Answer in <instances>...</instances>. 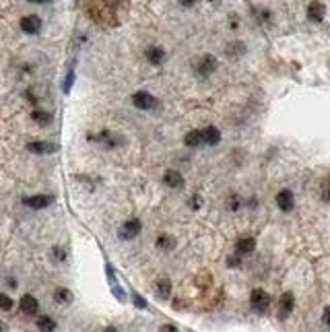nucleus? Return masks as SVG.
<instances>
[{
	"label": "nucleus",
	"instance_id": "nucleus-1",
	"mask_svg": "<svg viewBox=\"0 0 330 332\" xmlns=\"http://www.w3.org/2000/svg\"><path fill=\"white\" fill-rule=\"evenodd\" d=\"M250 305L258 313H266L268 307H270V295L264 289H254L250 293Z\"/></svg>",
	"mask_w": 330,
	"mask_h": 332
},
{
	"label": "nucleus",
	"instance_id": "nucleus-2",
	"mask_svg": "<svg viewBox=\"0 0 330 332\" xmlns=\"http://www.w3.org/2000/svg\"><path fill=\"white\" fill-rule=\"evenodd\" d=\"M132 106H134L136 110L149 112V110L157 108V99H155V95H151L149 91H136V93L132 95Z\"/></svg>",
	"mask_w": 330,
	"mask_h": 332
},
{
	"label": "nucleus",
	"instance_id": "nucleus-3",
	"mask_svg": "<svg viewBox=\"0 0 330 332\" xmlns=\"http://www.w3.org/2000/svg\"><path fill=\"white\" fill-rule=\"evenodd\" d=\"M215 71H217V58L211 56V54L202 56V58L196 62V73H198V77H211Z\"/></svg>",
	"mask_w": 330,
	"mask_h": 332
},
{
	"label": "nucleus",
	"instance_id": "nucleus-4",
	"mask_svg": "<svg viewBox=\"0 0 330 332\" xmlns=\"http://www.w3.org/2000/svg\"><path fill=\"white\" fill-rule=\"evenodd\" d=\"M143 229V223L138 219H130L126 223H122V227H120V237L122 239H134L138 233H141Z\"/></svg>",
	"mask_w": 330,
	"mask_h": 332
},
{
	"label": "nucleus",
	"instance_id": "nucleus-5",
	"mask_svg": "<svg viewBox=\"0 0 330 332\" xmlns=\"http://www.w3.org/2000/svg\"><path fill=\"white\" fill-rule=\"evenodd\" d=\"M21 29L27 33V36H38L42 31V19L38 15H27L21 19Z\"/></svg>",
	"mask_w": 330,
	"mask_h": 332
},
{
	"label": "nucleus",
	"instance_id": "nucleus-6",
	"mask_svg": "<svg viewBox=\"0 0 330 332\" xmlns=\"http://www.w3.org/2000/svg\"><path fill=\"white\" fill-rule=\"evenodd\" d=\"M274 200H276V206H279L283 213H291V211H293V206H295V196H293V192L287 190V188L281 190L279 194H276Z\"/></svg>",
	"mask_w": 330,
	"mask_h": 332
},
{
	"label": "nucleus",
	"instance_id": "nucleus-7",
	"mask_svg": "<svg viewBox=\"0 0 330 332\" xmlns=\"http://www.w3.org/2000/svg\"><path fill=\"white\" fill-rule=\"evenodd\" d=\"M326 17V7L324 3H320V0H314V3L307 5V19L311 23H322Z\"/></svg>",
	"mask_w": 330,
	"mask_h": 332
},
{
	"label": "nucleus",
	"instance_id": "nucleus-8",
	"mask_svg": "<svg viewBox=\"0 0 330 332\" xmlns=\"http://www.w3.org/2000/svg\"><path fill=\"white\" fill-rule=\"evenodd\" d=\"M52 200H54V198L48 196V194H36V196L23 198V204L29 206V208H33V211H42V208H46V206L52 204Z\"/></svg>",
	"mask_w": 330,
	"mask_h": 332
},
{
	"label": "nucleus",
	"instance_id": "nucleus-9",
	"mask_svg": "<svg viewBox=\"0 0 330 332\" xmlns=\"http://www.w3.org/2000/svg\"><path fill=\"white\" fill-rule=\"evenodd\" d=\"M163 184L171 190H182L184 188V176L178 169H167L163 173Z\"/></svg>",
	"mask_w": 330,
	"mask_h": 332
},
{
	"label": "nucleus",
	"instance_id": "nucleus-10",
	"mask_svg": "<svg viewBox=\"0 0 330 332\" xmlns=\"http://www.w3.org/2000/svg\"><path fill=\"white\" fill-rule=\"evenodd\" d=\"M293 307H295V297H293V293H283L281 299H279V318H281V320L289 318L291 311H293Z\"/></svg>",
	"mask_w": 330,
	"mask_h": 332
},
{
	"label": "nucleus",
	"instance_id": "nucleus-11",
	"mask_svg": "<svg viewBox=\"0 0 330 332\" xmlns=\"http://www.w3.org/2000/svg\"><path fill=\"white\" fill-rule=\"evenodd\" d=\"M19 307H21V311L25 313V316H36L38 309H40V303H38L36 297L27 293V295H23V297H21Z\"/></svg>",
	"mask_w": 330,
	"mask_h": 332
},
{
	"label": "nucleus",
	"instance_id": "nucleus-12",
	"mask_svg": "<svg viewBox=\"0 0 330 332\" xmlns=\"http://www.w3.org/2000/svg\"><path fill=\"white\" fill-rule=\"evenodd\" d=\"M256 250V239L254 237H239L235 241V254L237 256H248Z\"/></svg>",
	"mask_w": 330,
	"mask_h": 332
},
{
	"label": "nucleus",
	"instance_id": "nucleus-13",
	"mask_svg": "<svg viewBox=\"0 0 330 332\" xmlns=\"http://www.w3.org/2000/svg\"><path fill=\"white\" fill-rule=\"evenodd\" d=\"M145 56H147V62H149V64L159 66V64H163V60H165V52H163V48H159V46H151V48H147Z\"/></svg>",
	"mask_w": 330,
	"mask_h": 332
},
{
	"label": "nucleus",
	"instance_id": "nucleus-14",
	"mask_svg": "<svg viewBox=\"0 0 330 332\" xmlns=\"http://www.w3.org/2000/svg\"><path fill=\"white\" fill-rule=\"evenodd\" d=\"M202 141L208 147H217L221 143V132L215 126H206V128H202Z\"/></svg>",
	"mask_w": 330,
	"mask_h": 332
},
{
	"label": "nucleus",
	"instance_id": "nucleus-15",
	"mask_svg": "<svg viewBox=\"0 0 330 332\" xmlns=\"http://www.w3.org/2000/svg\"><path fill=\"white\" fill-rule=\"evenodd\" d=\"M27 149L31 153H36V155H48V153H54L56 147L52 145V143H46V141H33L27 145Z\"/></svg>",
	"mask_w": 330,
	"mask_h": 332
},
{
	"label": "nucleus",
	"instance_id": "nucleus-16",
	"mask_svg": "<svg viewBox=\"0 0 330 332\" xmlns=\"http://www.w3.org/2000/svg\"><path fill=\"white\" fill-rule=\"evenodd\" d=\"M184 145H186V147H192V149L204 147L202 130H190V132H186V136H184Z\"/></svg>",
	"mask_w": 330,
	"mask_h": 332
},
{
	"label": "nucleus",
	"instance_id": "nucleus-17",
	"mask_svg": "<svg viewBox=\"0 0 330 332\" xmlns=\"http://www.w3.org/2000/svg\"><path fill=\"white\" fill-rule=\"evenodd\" d=\"M155 293H157L161 299H167L171 295V281L169 278H159L157 283H155Z\"/></svg>",
	"mask_w": 330,
	"mask_h": 332
},
{
	"label": "nucleus",
	"instance_id": "nucleus-18",
	"mask_svg": "<svg viewBox=\"0 0 330 332\" xmlns=\"http://www.w3.org/2000/svg\"><path fill=\"white\" fill-rule=\"evenodd\" d=\"M36 326H38L40 332H54L56 330V320L50 318V316H40L38 322H36Z\"/></svg>",
	"mask_w": 330,
	"mask_h": 332
},
{
	"label": "nucleus",
	"instance_id": "nucleus-19",
	"mask_svg": "<svg viewBox=\"0 0 330 332\" xmlns=\"http://www.w3.org/2000/svg\"><path fill=\"white\" fill-rule=\"evenodd\" d=\"M31 118H33V122H38V124H42V126H46L52 122V114L46 112V110H38V108L31 112Z\"/></svg>",
	"mask_w": 330,
	"mask_h": 332
},
{
	"label": "nucleus",
	"instance_id": "nucleus-20",
	"mask_svg": "<svg viewBox=\"0 0 330 332\" xmlns=\"http://www.w3.org/2000/svg\"><path fill=\"white\" fill-rule=\"evenodd\" d=\"M54 299H56V303H71L73 301V293L68 289H64V287H60V289L54 291Z\"/></svg>",
	"mask_w": 330,
	"mask_h": 332
},
{
	"label": "nucleus",
	"instance_id": "nucleus-21",
	"mask_svg": "<svg viewBox=\"0 0 330 332\" xmlns=\"http://www.w3.org/2000/svg\"><path fill=\"white\" fill-rule=\"evenodd\" d=\"M320 198H322L326 204H330V176L324 178L322 184H320Z\"/></svg>",
	"mask_w": 330,
	"mask_h": 332
},
{
	"label": "nucleus",
	"instance_id": "nucleus-22",
	"mask_svg": "<svg viewBox=\"0 0 330 332\" xmlns=\"http://www.w3.org/2000/svg\"><path fill=\"white\" fill-rule=\"evenodd\" d=\"M13 305H15V301L11 299V297L5 295V293H0V311H11Z\"/></svg>",
	"mask_w": 330,
	"mask_h": 332
},
{
	"label": "nucleus",
	"instance_id": "nucleus-23",
	"mask_svg": "<svg viewBox=\"0 0 330 332\" xmlns=\"http://www.w3.org/2000/svg\"><path fill=\"white\" fill-rule=\"evenodd\" d=\"M157 248H161V250H171V248H173V239H171L169 235H159V237H157Z\"/></svg>",
	"mask_w": 330,
	"mask_h": 332
},
{
	"label": "nucleus",
	"instance_id": "nucleus-24",
	"mask_svg": "<svg viewBox=\"0 0 330 332\" xmlns=\"http://www.w3.org/2000/svg\"><path fill=\"white\" fill-rule=\"evenodd\" d=\"M73 81H75V73L71 71V73H68V77H66V81H64V91H71Z\"/></svg>",
	"mask_w": 330,
	"mask_h": 332
},
{
	"label": "nucleus",
	"instance_id": "nucleus-25",
	"mask_svg": "<svg viewBox=\"0 0 330 332\" xmlns=\"http://www.w3.org/2000/svg\"><path fill=\"white\" fill-rule=\"evenodd\" d=\"M322 322H324V326L330 328V305L324 307V311H322Z\"/></svg>",
	"mask_w": 330,
	"mask_h": 332
},
{
	"label": "nucleus",
	"instance_id": "nucleus-26",
	"mask_svg": "<svg viewBox=\"0 0 330 332\" xmlns=\"http://www.w3.org/2000/svg\"><path fill=\"white\" fill-rule=\"evenodd\" d=\"M196 3H198V0H180V5L184 9H192V7H196Z\"/></svg>",
	"mask_w": 330,
	"mask_h": 332
},
{
	"label": "nucleus",
	"instance_id": "nucleus-27",
	"mask_svg": "<svg viewBox=\"0 0 330 332\" xmlns=\"http://www.w3.org/2000/svg\"><path fill=\"white\" fill-rule=\"evenodd\" d=\"M134 303H136L138 307H147V301L143 299V297H141V295H134Z\"/></svg>",
	"mask_w": 330,
	"mask_h": 332
},
{
	"label": "nucleus",
	"instance_id": "nucleus-28",
	"mask_svg": "<svg viewBox=\"0 0 330 332\" xmlns=\"http://www.w3.org/2000/svg\"><path fill=\"white\" fill-rule=\"evenodd\" d=\"M229 206H231V211H237V208H239V198H237V196H231Z\"/></svg>",
	"mask_w": 330,
	"mask_h": 332
},
{
	"label": "nucleus",
	"instance_id": "nucleus-29",
	"mask_svg": "<svg viewBox=\"0 0 330 332\" xmlns=\"http://www.w3.org/2000/svg\"><path fill=\"white\" fill-rule=\"evenodd\" d=\"M161 332H178V328L171 324H165V326H161Z\"/></svg>",
	"mask_w": 330,
	"mask_h": 332
},
{
	"label": "nucleus",
	"instance_id": "nucleus-30",
	"mask_svg": "<svg viewBox=\"0 0 330 332\" xmlns=\"http://www.w3.org/2000/svg\"><path fill=\"white\" fill-rule=\"evenodd\" d=\"M54 256H56L58 260H64V252H62L60 248H54Z\"/></svg>",
	"mask_w": 330,
	"mask_h": 332
},
{
	"label": "nucleus",
	"instance_id": "nucleus-31",
	"mask_svg": "<svg viewBox=\"0 0 330 332\" xmlns=\"http://www.w3.org/2000/svg\"><path fill=\"white\" fill-rule=\"evenodd\" d=\"M27 3H33V5H48L52 0H27Z\"/></svg>",
	"mask_w": 330,
	"mask_h": 332
},
{
	"label": "nucleus",
	"instance_id": "nucleus-32",
	"mask_svg": "<svg viewBox=\"0 0 330 332\" xmlns=\"http://www.w3.org/2000/svg\"><path fill=\"white\" fill-rule=\"evenodd\" d=\"M239 264V258H229V266H237Z\"/></svg>",
	"mask_w": 330,
	"mask_h": 332
},
{
	"label": "nucleus",
	"instance_id": "nucleus-33",
	"mask_svg": "<svg viewBox=\"0 0 330 332\" xmlns=\"http://www.w3.org/2000/svg\"><path fill=\"white\" fill-rule=\"evenodd\" d=\"M103 332H118V328H114V326H108V328L103 330Z\"/></svg>",
	"mask_w": 330,
	"mask_h": 332
},
{
	"label": "nucleus",
	"instance_id": "nucleus-34",
	"mask_svg": "<svg viewBox=\"0 0 330 332\" xmlns=\"http://www.w3.org/2000/svg\"><path fill=\"white\" fill-rule=\"evenodd\" d=\"M7 330V326H5V322H0V332H5Z\"/></svg>",
	"mask_w": 330,
	"mask_h": 332
}]
</instances>
